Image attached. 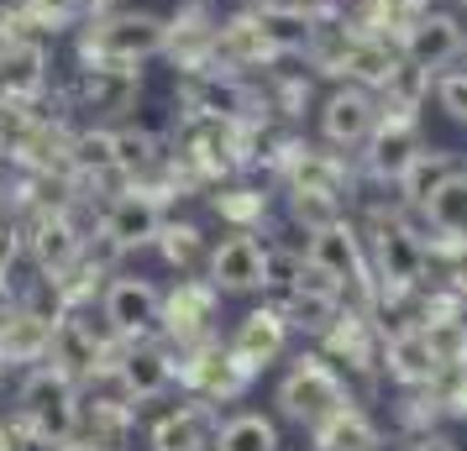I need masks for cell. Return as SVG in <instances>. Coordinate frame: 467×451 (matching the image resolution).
Returning a JSON list of instances; mask_svg holds the SVG:
<instances>
[{
	"label": "cell",
	"instance_id": "obj_50",
	"mask_svg": "<svg viewBox=\"0 0 467 451\" xmlns=\"http://www.w3.org/2000/svg\"><path fill=\"white\" fill-rule=\"evenodd\" d=\"M110 5H116V0H89V16H95V11H110Z\"/></svg>",
	"mask_w": 467,
	"mask_h": 451
},
{
	"label": "cell",
	"instance_id": "obj_8",
	"mask_svg": "<svg viewBox=\"0 0 467 451\" xmlns=\"http://www.w3.org/2000/svg\"><path fill=\"white\" fill-rule=\"evenodd\" d=\"M158 226H163V200L152 190H142V184H127V190L106 205V215H100V237H106L116 252L152 247Z\"/></svg>",
	"mask_w": 467,
	"mask_h": 451
},
{
	"label": "cell",
	"instance_id": "obj_20",
	"mask_svg": "<svg viewBox=\"0 0 467 451\" xmlns=\"http://www.w3.org/2000/svg\"><path fill=\"white\" fill-rule=\"evenodd\" d=\"M47 357H53L58 373H68V378L79 384V378H95V373L106 367V342H100L85 321H68L64 315V321L53 325V346H47Z\"/></svg>",
	"mask_w": 467,
	"mask_h": 451
},
{
	"label": "cell",
	"instance_id": "obj_1",
	"mask_svg": "<svg viewBox=\"0 0 467 451\" xmlns=\"http://www.w3.org/2000/svg\"><path fill=\"white\" fill-rule=\"evenodd\" d=\"M169 22L152 11H95L79 22V64H116L142 68L148 58H163Z\"/></svg>",
	"mask_w": 467,
	"mask_h": 451
},
{
	"label": "cell",
	"instance_id": "obj_27",
	"mask_svg": "<svg viewBox=\"0 0 467 451\" xmlns=\"http://www.w3.org/2000/svg\"><path fill=\"white\" fill-rule=\"evenodd\" d=\"M47 346H53V321H43V315H32V310L16 304L0 321V357L5 363H43Z\"/></svg>",
	"mask_w": 467,
	"mask_h": 451
},
{
	"label": "cell",
	"instance_id": "obj_9",
	"mask_svg": "<svg viewBox=\"0 0 467 451\" xmlns=\"http://www.w3.org/2000/svg\"><path fill=\"white\" fill-rule=\"evenodd\" d=\"M278 179L289 184V190H310V194H331V200H341V194L358 184V173H352V163L341 158V152H326V148H310V142H289V152L278 158Z\"/></svg>",
	"mask_w": 467,
	"mask_h": 451
},
{
	"label": "cell",
	"instance_id": "obj_52",
	"mask_svg": "<svg viewBox=\"0 0 467 451\" xmlns=\"http://www.w3.org/2000/svg\"><path fill=\"white\" fill-rule=\"evenodd\" d=\"M0 378H5V357H0Z\"/></svg>",
	"mask_w": 467,
	"mask_h": 451
},
{
	"label": "cell",
	"instance_id": "obj_44",
	"mask_svg": "<svg viewBox=\"0 0 467 451\" xmlns=\"http://www.w3.org/2000/svg\"><path fill=\"white\" fill-rule=\"evenodd\" d=\"M436 100H441V110L451 116V121L467 127V68H451V74L436 79Z\"/></svg>",
	"mask_w": 467,
	"mask_h": 451
},
{
	"label": "cell",
	"instance_id": "obj_41",
	"mask_svg": "<svg viewBox=\"0 0 467 451\" xmlns=\"http://www.w3.org/2000/svg\"><path fill=\"white\" fill-rule=\"evenodd\" d=\"M26 11L47 26V32H64V26H79L89 16V0H22Z\"/></svg>",
	"mask_w": 467,
	"mask_h": 451
},
{
	"label": "cell",
	"instance_id": "obj_23",
	"mask_svg": "<svg viewBox=\"0 0 467 451\" xmlns=\"http://www.w3.org/2000/svg\"><path fill=\"white\" fill-rule=\"evenodd\" d=\"M47 89V43L0 47V100H43Z\"/></svg>",
	"mask_w": 467,
	"mask_h": 451
},
{
	"label": "cell",
	"instance_id": "obj_37",
	"mask_svg": "<svg viewBox=\"0 0 467 451\" xmlns=\"http://www.w3.org/2000/svg\"><path fill=\"white\" fill-rule=\"evenodd\" d=\"M420 336L441 367H467V321H420Z\"/></svg>",
	"mask_w": 467,
	"mask_h": 451
},
{
	"label": "cell",
	"instance_id": "obj_40",
	"mask_svg": "<svg viewBox=\"0 0 467 451\" xmlns=\"http://www.w3.org/2000/svg\"><path fill=\"white\" fill-rule=\"evenodd\" d=\"M16 43H47V26L22 0H0V47H16Z\"/></svg>",
	"mask_w": 467,
	"mask_h": 451
},
{
	"label": "cell",
	"instance_id": "obj_36",
	"mask_svg": "<svg viewBox=\"0 0 467 451\" xmlns=\"http://www.w3.org/2000/svg\"><path fill=\"white\" fill-rule=\"evenodd\" d=\"M425 215L436 231H451V237H467V173H451L441 190L425 200Z\"/></svg>",
	"mask_w": 467,
	"mask_h": 451
},
{
	"label": "cell",
	"instance_id": "obj_31",
	"mask_svg": "<svg viewBox=\"0 0 467 451\" xmlns=\"http://www.w3.org/2000/svg\"><path fill=\"white\" fill-rule=\"evenodd\" d=\"M68 173L89 184V179H110L116 173V152H110V127H85L68 142Z\"/></svg>",
	"mask_w": 467,
	"mask_h": 451
},
{
	"label": "cell",
	"instance_id": "obj_5",
	"mask_svg": "<svg viewBox=\"0 0 467 451\" xmlns=\"http://www.w3.org/2000/svg\"><path fill=\"white\" fill-rule=\"evenodd\" d=\"M415 152H420V116H415V110L379 106L373 131H368V142H362V173L379 179V184H394Z\"/></svg>",
	"mask_w": 467,
	"mask_h": 451
},
{
	"label": "cell",
	"instance_id": "obj_6",
	"mask_svg": "<svg viewBox=\"0 0 467 451\" xmlns=\"http://www.w3.org/2000/svg\"><path fill=\"white\" fill-rule=\"evenodd\" d=\"M278 58L284 53L268 37V26H263L257 11H236L226 22H215V68H226V74H263Z\"/></svg>",
	"mask_w": 467,
	"mask_h": 451
},
{
	"label": "cell",
	"instance_id": "obj_48",
	"mask_svg": "<svg viewBox=\"0 0 467 451\" xmlns=\"http://www.w3.org/2000/svg\"><path fill=\"white\" fill-rule=\"evenodd\" d=\"M446 279H451V289H457V294H462V300H467V262H462V268H451Z\"/></svg>",
	"mask_w": 467,
	"mask_h": 451
},
{
	"label": "cell",
	"instance_id": "obj_12",
	"mask_svg": "<svg viewBox=\"0 0 467 451\" xmlns=\"http://www.w3.org/2000/svg\"><path fill=\"white\" fill-rule=\"evenodd\" d=\"M373 116H379V95L373 89L337 85L320 100V137H326V148H337V152L362 148L368 131H373Z\"/></svg>",
	"mask_w": 467,
	"mask_h": 451
},
{
	"label": "cell",
	"instance_id": "obj_35",
	"mask_svg": "<svg viewBox=\"0 0 467 451\" xmlns=\"http://www.w3.org/2000/svg\"><path fill=\"white\" fill-rule=\"evenodd\" d=\"M152 247H158L163 262L179 268V273H190L194 262L205 258V237H200V226H190V220H163L158 237H152Z\"/></svg>",
	"mask_w": 467,
	"mask_h": 451
},
{
	"label": "cell",
	"instance_id": "obj_2",
	"mask_svg": "<svg viewBox=\"0 0 467 451\" xmlns=\"http://www.w3.org/2000/svg\"><path fill=\"white\" fill-rule=\"evenodd\" d=\"M368 241H373V283L379 289H425L431 258H425L420 231L400 210H373L368 215Z\"/></svg>",
	"mask_w": 467,
	"mask_h": 451
},
{
	"label": "cell",
	"instance_id": "obj_19",
	"mask_svg": "<svg viewBox=\"0 0 467 451\" xmlns=\"http://www.w3.org/2000/svg\"><path fill=\"white\" fill-rule=\"evenodd\" d=\"M383 373H389L400 388H431L436 378H441V363L431 357L420 325H400V331L383 342Z\"/></svg>",
	"mask_w": 467,
	"mask_h": 451
},
{
	"label": "cell",
	"instance_id": "obj_30",
	"mask_svg": "<svg viewBox=\"0 0 467 451\" xmlns=\"http://www.w3.org/2000/svg\"><path fill=\"white\" fill-rule=\"evenodd\" d=\"M316 430V446H331V451H373L379 446V430H373V420L362 415L352 399L341 409H331L320 425H310Z\"/></svg>",
	"mask_w": 467,
	"mask_h": 451
},
{
	"label": "cell",
	"instance_id": "obj_10",
	"mask_svg": "<svg viewBox=\"0 0 467 451\" xmlns=\"http://www.w3.org/2000/svg\"><path fill=\"white\" fill-rule=\"evenodd\" d=\"M215 310H221V289L211 279H179L163 294V321H158V331H169L179 346H194V342L211 336Z\"/></svg>",
	"mask_w": 467,
	"mask_h": 451
},
{
	"label": "cell",
	"instance_id": "obj_25",
	"mask_svg": "<svg viewBox=\"0 0 467 451\" xmlns=\"http://www.w3.org/2000/svg\"><path fill=\"white\" fill-rule=\"evenodd\" d=\"M451 173H462V158H457V152H441V148L425 152V148H420L410 163H404L400 179H394V190L404 194V205H410V210H425V200L441 190Z\"/></svg>",
	"mask_w": 467,
	"mask_h": 451
},
{
	"label": "cell",
	"instance_id": "obj_51",
	"mask_svg": "<svg viewBox=\"0 0 467 451\" xmlns=\"http://www.w3.org/2000/svg\"><path fill=\"white\" fill-rule=\"evenodd\" d=\"M0 179H5V152H0Z\"/></svg>",
	"mask_w": 467,
	"mask_h": 451
},
{
	"label": "cell",
	"instance_id": "obj_34",
	"mask_svg": "<svg viewBox=\"0 0 467 451\" xmlns=\"http://www.w3.org/2000/svg\"><path fill=\"white\" fill-rule=\"evenodd\" d=\"M278 315L289 321V331H326L331 315L341 310V300H326V294H305V289H284V300L274 304Z\"/></svg>",
	"mask_w": 467,
	"mask_h": 451
},
{
	"label": "cell",
	"instance_id": "obj_28",
	"mask_svg": "<svg viewBox=\"0 0 467 451\" xmlns=\"http://www.w3.org/2000/svg\"><path fill=\"white\" fill-rule=\"evenodd\" d=\"M211 409L205 405H184L173 409V415H163L158 425H152V451H205L211 446Z\"/></svg>",
	"mask_w": 467,
	"mask_h": 451
},
{
	"label": "cell",
	"instance_id": "obj_47",
	"mask_svg": "<svg viewBox=\"0 0 467 451\" xmlns=\"http://www.w3.org/2000/svg\"><path fill=\"white\" fill-rule=\"evenodd\" d=\"M16 310V294H11V283H5V273H0V321Z\"/></svg>",
	"mask_w": 467,
	"mask_h": 451
},
{
	"label": "cell",
	"instance_id": "obj_16",
	"mask_svg": "<svg viewBox=\"0 0 467 451\" xmlns=\"http://www.w3.org/2000/svg\"><path fill=\"white\" fill-rule=\"evenodd\" d=\"M211 283L221 294H253L268 283V241H257L253 231H236L211 252Z\"/></svg>",
	"mask_w": 467,
	"mask_h": 451
},
{
	"label": "cell",
	"instance_id": "obj_22",
	"mask_svg": "<svg viewBox=\"0 0 467 451\" xmlns=\"http://www.w3.org/2000/svg\"><path fill=\"white\" fill-rule=\"evenodd\" d=\"M431 11V0H352L347 5V22L368 32V37H383V43H404V32Z\"/></svg>",
	"mask_w": 467,
	"mask_h": 451
},
{
	"label": "cell",
	"instance_id": "obj_26",
	"mask_svg": "<svg viewBox=\"0 0 467 451\" xmlns=\"http://www.w3.org/2000/svg\"><path fill=\"white\" fill-rule=\"evenodd\" d=\"M116 367V378L127 384L131 399H152V394H163L173 378V363H169V352L163 346H148V342H137L121 352V363H110Z\"/></svg>",
	"mask_w": 467,
	"mask_h": 451
},
{
	"label": "cell",
	"instance_id": "obj_15",
	"mask_svg": "<svg viewBox=\"0 0 467 451\" xmlns=\"http://www.w3.org/2000/svg\"><path fill=\"white\" fill-rule=\"evenodd\" d=\"M106 321L116 336H152L158 321H163V289L148 279H110L106 283Z\"/></svg>",
	"mask_w": 467,
	"mask_h": 451
},
{
	"label": "cell",
	"instance_id": "obj_13",
	"mask_svg": "<svg viewBox=\"0 0 467 451\" xmlns=\"http://www.w3.org/2000/svg\"><path fill=\"white\" fill-rule=\"evenodd\" d=\"M142 95V68H116V64H79L74 74V106L100 116H127Z\"/></svg>",
	"mask_w": 467,
	"mask_h": 451
},
{
	"label": "cell",
	"instance_id": "obj_14",
	"mask_svg": "<svg viewBox=\"0 0 467 451\" xmlns=\"http://www.w3.org/2000/svg\"><path fill=\"white\" fill-rule=\"evenodd\" d=\"M184 384L200 394V399H236L242 388L253 384V367L236 357L232 346H221V342H194V352H190V363H184Z\"/></svg>",
	"mask_w": 467,
	"mask_h": 451
},
{
	"label": "cell",
	"instance_id": "obj_18",
	"mask_svg": "<svg viewBox=\"0 0 467 451\" xmlns=\"http://www.w3.org/2000/svg\"><path fill=\"white\" fill-rule=\"evenodd\" d=\"M400 53L410 58V64H420V68H446V64H457L467 53V26L451 16V11H425L420 22L404 32V43Z\"/></svg>",
	"mask_w": 467,
	"mask_h": 451
},
{
	"label": "cell",
	"instance_id": "obj_32",
	"mask_svg": "<svg viewBox=\"0 0 467 451\" xmlns=\"http://www.w3.org/2000/svg\"><path fill=\"white\" fill-rule=\"evenodd\" d=\"M211 205L226 226H236V231H257V226L268 220V194L257 190V184H226Z\"/></svg>",
	"mask_w": 467,
	"mask_h": 451
},
{
	"label": "cell",
	"instance_id": "obj_17",
	"mask_svg": "<svg viewBox=\"0 0 467 451\" xmlns=\"http://www.w3.org/2000/svg\"><path fill=\"white\" fill-rule=\"evenodd\" d=\"M22 247L32 252L37 273L53 279V273H64L68 262L79 258L85 237H79V226H74V215H68V210H37L22 226Z\"/></svg>",
	"mask_w": 467,
	"mask_h": 451
},
{
	"label": "cell",
	"instance_id": "obj_29",
	"mask_svg": "<svg viewBox=\"0 0 467 451\" xmlns=\"http://www.w3.org/2000/svg\"><path fill=\"white\" fill-rule=\"evenodd\" d=\"M110 152H116V179H127V184H142L163 163V142L142 127H116L110 131Z\"/></svg>",
	"mask_w": 467,
	"mask_h": 451
},
{
	"label": "cell",
	"instance_id": "obj_46",
	"mask_svg": "<svg viewBox=\"0 0 467 451\" xmlns=\"http://www.w3.org/2000/svg\"><path fill=\"white\" fill-rule=\"evenodd\" d=\"M410 451H457V441L441 436V430H425V436H415V446Z\"/></svg>",
	"mask_w": 467,
	"mask_h": 451
},
{
	"label": "cell",
	"instance_id": "obj_42",
	"mask_svg": "<svg viewBox=\"0 0 467 451\" xmlns=\"http://www.w3.org/2000/svg\"><path fill=\"white\" fill-rule=\"evenodd\" d=\"M441 420V405H436V394L431 388H404V405H400V425L425 436V430Z\"/></svg>",
	"mask_w": 467,
	"mask_h": 451
},
{
	"label": "cell",
	"instance_id": "obj_3",
	"mask_svg": "<svg viewBox=\"0 0 467 451\" xmlns=\"http://www.w3.org/2000/svg\"><path fill=\"white\" fill-rule=\"evenodd\" d=\"M22 415L32 425V441H68L79 425V394L74 378L58 367H37L22 384Z\"/></svg>",
	"mask_w": 467,
	"mask_h": 451
},
{
	"label": "cell",
	"instance_id": "obj_33",
	"mask_svg": "<svg viewBox=\"0 0 467 451\" xmlns=\"http://www.w3.org/2000/svg\"><path fill=\"white\" fill-rule=\"evenodd\" d=\"M379 95H383L379 106H389V110H415V116H420L425 95H431V68L410 64V58L400 53V64H394V74L383 79V89H379Z\"/></svg>",
	"mask_w": 467,
	"mask_h": 451
},
{
	"label": "cell",
	"instance_id": "obj_11",
	"mask_svg": "<svg viewBox=\"0 0 467 451\" xmlns=\"http://www.w3.org/2000/svg\"><path fill=\"white\" fill-rule=\"evenodd\" d=\"M215 16L205 0H184L169 16V37H163V58H173L179 74L194 68H215Z\"/></svg>",
	"mask_w": 467,
	"mask_h": 451
},
{
	"label": "cell",
	"instance_id": "obj_38",
	"mask_svg": "<svg viewBox=\"0 0 467 451\" xmlns=\"http://www.w3.org/2000/svg\"><path fill=\"white\" fill-rule=\"evenodd\" d=\"M221 451H278V430L263 415H236L221 430Z\"/></svg>",
	"mask_w": 467,
	"mask_h": 451
},
{
	"label": "cell",
	"instance_id": "obj_49",
	"mask_svg": "<svg viewBox=\"0 0 467 451\" xmlns=\"http://www.w3.org/2000/svg\"><path fill=\"white\" fill-rule=\"evenodd\" d=\"M64 451H106V446H95V441H64Z\"/></svg>",
	"mask_w": 467,
	"mask_h": 451
},
{
	"label": "cell",
	"instance_id": "obj_24",
	"mask_svg": "<svg viewBox=\"0 0 467 451\" xmlns=\"http://www.w3.org/2000/svg\"><path fill=\"white\" fill-rule=\"evenodd\" d=\"M394 64H400V47L383 43V37H368V32H358V37H352V47L341 53L337 79H341V85H362V89H373V95H379L383 79L394 74Z\"/></svg>",
	"mask_w": 467,
	"mask_h": 451
},
{
	"label": "cell",
	"instance_id": "obj_7",
	"mask_svg": "<svg viewBox=\"0 0 467 451\" xmlns=\"http://www.w3.org/2000/svg\"><path fill=\"white\" fill-rule=\"evenodd\" d=\"M320 346H326L331 363H347V373H358V378H373L383 367L379 321L362 315V310H352V304H341L337 315H331V325L320 331Z\"/></svg>",
	"mask_w": 467,
	"mask_h": 451
},
{
	"label": "cell",
	"instance_id": "obj_45",
	"mask_svg": "<svg viewBox=\"0 0 467 451\" xmlns=\"http://www.w3.org/2000/svg\"><path fill=\"white\" fill-rule=\"evenodd\" d=\"M16 258H22V226L11 215H0V273H11Z\"/></svg>",
	"mask_w": 467,
	"mask_h": 451
},
{
	"label": "cell",
	"instance_id": "obj_21",
	"mask_svg": "<svg viewBox=\"0 0 467 451\" xmlns=\"http://www.w3.org/2000/svg\"><path fill=\"white\" fill-rule=\"evenodd\" d=\"M284 346H289V321L278 315L274 304H263V310H253L247 321L236 325V336H232V352L242 357V363L253 367H268L284 357Z\"/></svg>",
	"mask_w": 467,
	"mask_h": 451
},
{
	"label": "cell",
	"instance_id": "obj_53",
	"mask_svg": "<svg viewBox=\"0 0 467 451\" xmlns=\"http://www.w3.org/2000/svg\"><path fill=\"white\" fill-rule=\"evenodd\" d=\"M310 451H331V446H310Z\"/></svg>",
	"mask_w": 467,
	"mask_h": 451
},
{
	"label": "cell",
	"instance_id": "obj_43",
	"mask_svg": "<svg viewBox=\"0 0 467 451\" xmlns=\"http://www.w3.org/2000/svg\"><path fill=\"white\" fill-rule=\"evenodd\" d=\"M431 394H436L441 415H451V420H467V367H441V378L431 384Z\"/></svg>",
	"mask_w": 467,
	"mask_h": 451
},
{
	"label": "cell",
	"instance_id": "obj_39",
	"mask_svg": "<svg viewBox=\"0 0 467 451\" xmlns=\"http://www.w3.org/2000/svg\"><path fill=\"white\" fill-rule=\"evenodd\" d=\"M289 220L305 226V231H320V226L341 220V200H331V194H310V190H289Z\"/></svg>",
	"mask_w": 467,
	"mask_h": 451
},
{
	"label": "cell",
	"instance_id": "obj_4",
	"mask_svg": "<svg viewBox=\"0 0 467 451\" xmlns=\"http://www.w3.org/2000/svg\"><path fill=\"white\" fill-rule=\"evenodd\" d=\"M341 405H347V384H341V373L326 357H299L284 373V384H278V409L289 420H299V425H320Z\"/></svg>",
	"mask_w": 467,
	"mask_h": 451
}]
</instances>
